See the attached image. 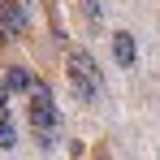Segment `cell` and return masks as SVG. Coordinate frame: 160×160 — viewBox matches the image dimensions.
<instances>
[{"label":"cell","mask_w":160,"mask_h":160,"mask_svg":"<svg viewBox=\"0 0 160 160\" xmlns=\"http://www.w3.org/2000/svg\"><path fill=\"white\" fill-rule=\"evenodd\" d=\"M69 87L78 91V100H95L100 91H104V78H100V65H95V56L74 48L69 52Z\"/></svg>","instance_id":"cell-1"},{"label":"cell","mask_w":160,"mask_h":160,"mask_svg":"<svg viewBox=\"0 0 160 160\" xmlns=\"http://www.w3.org/2000/svg\"><path fill=\"white\" fill-rule=\"evenodd\" d=\"M56 100L52 91L43 87V82H35L30 87V126H35V134H39V143L43 147H52V130H56Z\"/></svg>","instance_id":"cell-2"},{"label":"cell","mask_w":160,"mask_h":160,"mask_svg":"<svg viewBox=\"0 0 160 160\" xmlns=\"http://www.w3.org/2000/svg\"><path fill=\"white\" fill-rule=\"evenodd\" d=\"M112 56H117V65H126V69L138 61V48H134L130 30H117V35H112Z\"/></svg>","instance_id":"cell-3"},{"label":"cell","mask_w":160,"mask_h":160,"mask_svg":"<svg viewBox=\"0 0 160 160\" xmlns=\"http://www.w3.org/2000/svg\"><path fill=\"white\" fill-rule=\"evenodd\" d=\"M30 87H35L30 69H22V65H9L4 69V91H30Z\"/></svg>","instance_id":"cell-4"},{"label":"cell","mask_w":160,"mask_h":160,"mask_svg":"<svg viewBox=\"0 0 160 160\" xmlns=\"http://www.w3.org/2000/svg\"><path fill=\"white\" fill-rule=\"evenodd\" d=\"M13 143H18V130H13L9 112H0V147H13Z\"/></svg>","instance_id":"cell-5"},{"label":"cell","mask_w":160,"mask_h":160,"mask_svg":"<svg viewBox=\"0 0 160 160\" xmlns=\"http://www.w3.org/2000/svg\"><path fill=\"white\" fill-rule=\"evenodd\" d=\"M0 112H9V91H4V69H0Z\"/></svg>","instance_id":"cell-6"},{"label":"cell","mask_w":160,"mask_h":160,"mask_svg":"<svg viewBox=\"0 0 160 160\" xmlns=\"http://www.w3.org/2000/svg\"><path fill=\"white\" fill-rule=\"evenodd\" d=\"M0 43H9V30H4V26H0Z\"/></svg>","instance_id":"cell-7"}]
</instances>
